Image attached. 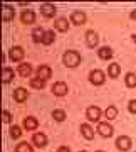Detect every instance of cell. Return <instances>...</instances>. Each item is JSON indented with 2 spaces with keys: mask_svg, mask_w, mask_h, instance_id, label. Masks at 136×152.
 <instances>
[{
  "mask_svg": "<svg viewBox=\"0 0 136 152\" xmlns=\"http://www.w3.org/2000/svg\"><path fill=\"white\" fill-rule=\"evenodd\" d=\"M124 81H126V85H128L130 88H135L136 86V75H135V73H128Z\"/></svg>",
  "mask_w": 136,
  "mask_h": 152,
  "instance_id": "d4e9b609",
  "label": "cell"
},
{
  "mask_svg": "<svg viewBox=\"0 0 136 152\" xmlns=\"http://www.w3.org/2000/svg\"><path fill=\"white\" fill-rule=\"evenodd\" d=\"M54 27L57 29V31H60V32H65V31L69 29V22H67V19H62V17H59V19H55Z\"/></svg>",
  "mask_w": 136,
  "mask_h": 152,
  "instance_id": "7c38bea8",
  "label": "cell"
},
{
  "mask_svg": "<svg viewBox=\"0 0 136 152\" xmlns=\"http://www.w3.org/2000/svg\"><path fill=\"white\" fill-rule=\"evenodd\" d=\"M37 118H34V117H25L24 118V127L27 129V130H34V129H37Z\"/></svg>",
  "mask_w": 136,
  "mask_h": 152,
  "instance_id": "e0dca14e",
  "label": "cell"
},
{
  "mask_svg": "<svg viewBox=\"0 0 136 152\" xmlns=\"http://www.w3.org/2000/svg\"><path fill=\"white\" fill-rule=\"evenodd\" d=\"M54 39H55V36H54V32H52V31H45V34H44V39H42V44L49 46V44L54 42Z\"/></svg>",
  "mask_w": 136,
  "mask_h": 152,
  "instance_id": "cb8c5ba5",
  "label": "cell"
},
{
  "mask_svg": "<svg viewBox=\"0 0 136 152\" xmlns=\"http://www.w3.org/2000/svg\"><path fill=\"white\" fill-rule=\"evenodd\" d=\"M87 115V118L89 120H93V122H96V120H99V117H101V110L98 108V107H89L86 112Z\"/></svg>",
  "mask_w": 136,
  "mask_h": 152,
  "instance_id": "8fae6325",
  "label": "cell"
},
{
  "mask_svg": "<svg viewBox=\"0 0 136 152\" xmlns=\"http://www.w3.org/2000/svg\"><path fill=\"white\" fill-rule=\"evenodd\" d=\"M133 41H135V42H136V36H133Z\"/></svg>",
  "mask_w": 136,
  "mask_h": 152,
  "instance_id": "e575fe53",
  "label": "cell"
},
{
  "mask_svg": "<svg viewBox=\"0 0 136 152\" xmlns=\"http://www.w3.org/2000/svg\"><path fill=\"white\" fill-rule=\"evenodd\" d=\"M9 56H10L12 61H20L22 58H24V49H22L20 46H14V48L10 49Z\"/></svg>",
  "mask_w": 136,
  "mask_h": 152,
  "instance_id": "ba28073f",
  "label": "cell"
},
{
  "mask_svg": "<svg viewBox=\"0 0 136 152\" xmlns=\"http://www.w3.org/2000/svg\"><path fill=\"white\" fill-rule=\"evenodd\" d=\"M57 152H71V151H69V147L62 145V147H59V151H57Z\"/></svg>",
  "mask_w": 136,
  "mask_h": 152,
  "instance_id": "d6a6232c",
  "label": "cell"
},
{
  "mask_svg": "<svg viewBox=\"0 0 136 152\" xmlns=\"http://www.w3.org/2000/svg\"><path fill=\"white\" fill-rule=\"evenodd\" d=\"M52 93L57 95V96H64L65 93H67V85H65L64 81L54 83V86H52Z\"/></svg>",
  "mask_w": 136,
  "mask_h": 152,
  "instance_id": "277c9868",
  "label": "cell"
},
{
  "mask_svg": "<svg viewBox=\"0 0 136 152\" xmlns=\"http://www.w3.org/2000/svg\"><path fill=\"white\" fill-rule=\"evenodd\" d=\"M104 115H106L108 118H116L118 110H116V107H108V108H106V112H104Z\"/></svg>",
  "mask_w": 136,
  "mask_h": 152,
  "instance_id": "f546056e",
  "label": "cell"
},
{
  "mask_svg": "<svg viewBox=\"0 0 136 152\" xmlns=\"http://www.w3.org/2000/svg\"><path fill=\"white\" fill-rule=\"evenodd\" d=\"M20 19L24 24H34L35 22V12L34 10H24L20 14Z\"/></svg>",
  "mask_w": 136,
  "mask_h": 152,
  "instance_id": "9c48e42d",
  "label": "cell"
},
{
  "mask_svg": "<svg viewBox=\"0 0 136 152\" xmlns=\"http://www.w3.org/2000/svg\"><path fill=\"white\" fill-rule=\"evenodd\" d=\"M62 59H64V64L67 66V68H76V66H79V63H81V54H79L77 51H65Z\"/></svg>",
  "mask_w": 136,
  "mask_h": 152,
  "instance_id": "6da1fadb",
  "label": "cell"
},
{
  "mask_svg": "<svg viewBox=\"0 0 136 152\" xmlns=\"http://www.w3.org/2000/svg\"><path fill=\"white\" fill-rule=\"evenodd\" d=\"M52 117H54V120H57V122H62V120H65V112L64 110H54V112H52Z\"/></svg>",
  "mask_w": 136,
  "mask_h": 152,
  "instance_id": "83f0119b",
  "label": "cell"
},
{
  "mask_svg": "<svg viewBox=\"0 0 136 152\" xmlns=\"http://www.w3.org/2000/svg\"><path fill=\"white\" fill-rule=\"evenodd\" d=\"M116 147L119 149V151H128L131 147V139L130 137H126V135H121L116 139Z\"/></svg>",
  "mask_w": 136,
  "mask_h": 152,
  "instance_id": "3957f363",
  "label": "cell"
},
{
  "mask_svg": "<svg viewBox=\"0 0 136 152\" xmlns=\"http://www.w3.org/2000/svg\"><path fill=\"white\" fill-rule=\"evenodd\" d=\"M98 152H104V151H98Z\"/></svg>",
  "mask_w": 136,
  "mask_h": 152,
  "instance_id": "d590c367",
  "label": "cell"
},
{
  "mask_svg": "<svg viewBox=\"0 0 136 152\" xmlns=\"http://www.w3.org/2000/svg\"><path fill=\"white\" fill-rule=\"evenodd\" d=\"M15 152H32V147L29 145L27 142H20V144L15 147Z\"/></svg>",
  "mask_w": 136,
  "mask_h": 152,
  "instance_id": "484cf974",
  "label": "cell"
},
{
  "mask_svg": "<svg viewBox=\"0 0 136 152\" xmlns=\"http://www.w3.org/2000/svg\"><path fill=\"white\" fill-rule=\"evenodd\" d=\"M44 34H45V31H44L42 27H35L32 32V37H34V42H42L44 39Z\"/></svg>",
  "mask_w": 136,
  "mask_h": 152,
  "instance_id": "ffe728a7",
  "label": "cell"
},
{
  "mask_svg": "<svg viewBox=\"0 0 136 152\" xmlns=\"http://www.w3.org/2000/svg\"><path fill=\"white\" fill-rule=\"evenodd\" d=\"M119 64H116V63H113V64H109V68H108V73H109V76L111 78H118L119 76Z\"/></svg>",
  "mask_w": 136,
  "mask_h": 152,
  "instance_id": "7402d4cb",
  "label": "cell"
},
{
  "mask_svg": "<svg viewBox=\"0 0 136 152\" xmlns=\"http://www.w3.org/2000/svg\"><path fill=\"white\" fill-rule=\"evenodd\" d=\"M4 122H5V124H9V122H10V113H9V112H4Z\"/></svg>",
  "mask_w": 136,
  "mask_h": 152,
  "instance_id": "1f68e13d",
  "label": "cell"
},
{
  "mask_svg": "<svg viewBox=\"0 0 136 152\" xmlns=\"http://www.w3.org/2000/svg\"><path fill=\"white\" fill-rule=\"evenodd\" d=\"M89 81L93 83V85H103L104 83V73L101 69L91 71V75H89Z\"/></svg>",
  "mask_w": 136,
  "mask_h": 152,
  "instance_id": "7a4b0ae2",
  "label": "cell"
},
{
  "mask_svg": "<svg viewBox=\"0 0 136 152\" xmlns=\"http://www.w3.org/2000/svg\"><path fill=\"white\" fill-rule=\"evenodd\" d=\"M27 91L24 90V88H15L14 90V98H15V102H19V103H22V102H25L27 100Z\"/></svg>",
  "mask_w": 136,
  "mask_h": 152,
  "instance_id": "4fadbf2b",
  "label": "cell"
},
{
  "mask_svg": "<svg viewBox=\"0 0 136 152\" xmlns=\"http://www.w3.org/2000/svg\"><path fill=\"white\" fill-rule=\"evenodd\" d=\"M12 78H14V69H10V68H4V76H2V81L5 83H10Z\"/></svg>",
  "mask_w": 136,
  "mask_h": 152,
  "instance_id": "603a6c76",
  "label": "cell"
},
{
  "mask_svg": "<svg viewBox=\"0 0 136 152\" xmlns=\"http://www.w3.org/2000/svg\"><path fill=\"white\" fill-rule=\"evenodd\" d=\"M50 75H52V71H50L49 66L42 64V66H39V68H37V78H40V80H44V81H45V80H49Z\"/></svg>",
  "mask_w": 136,
  "mask_h": 152,
  "instance_id": "8992f818",
  "label": "cell"
},
{
  "mask_svg": "<svg viewBox=\"0 0 136 152\" xmlns=\"http://www.w3.org/2000/svg\"><path fill=\"white\" fill-rule=\"evenodd\" d=\"M98 132L103 137H111L113 135V127H111L108 122H101V124L98 125Z\"/></svg>",
  "mask_w": 136,
  "mask_h": 152,
  "instance_id": "5b68a950",
  "label": "cell"
},
{
  "mask_svg": "<svg viewBox=\"0 0 136 152\" xmlns=\"http://www.w3.org/2000/svg\"><path fill=\"white\" fill-rule=\"evenodd\" d=\"M131 19H133V20H136V10L131 12Z\"/></svg>",
  "mask_w": 136,
  "mask_h": 152,
  "instance_id": "836d02e7",
  "label": "cell"
},
{
  "mask_svg": "<svg viewBox=\"0 0 136 152\" xmlns=\"http://www.w3.org/2000/svg\"><path fill=\"white\" fill-rule=\"evenodd\" d=\"M40 14H42L44 17H54L55 7L52 5V4H42V5H40Z\"/></svg>",
  "mask_w": 136,
  "mask_h": 152,
  "instance_id": "30bf717a",
  "label": "cell"
},
{
  "mask_svg": "<svg viewBox=\"0 0 136 152\" xmlns=\"http://www.w3.org/2000/svg\"><path fill=\"white\" fill-rule=\"evenodd\" d=\"M71 20H72V24H76V26H82V24L86 22V14H84V12H81V10L72 12Z\"/></svg>",
  "mask_w": 136,
  "mask_h": 152,
  "instance_id": "52a82bcc",
  "label": "cell"
},
{
  "mask_svg": "<svg viewBox=\"0 0 136 152\" xmlns=\"http://www.w3.org/2000/svg\"><path fill=\"white\" fill-rule=\"evenodd\" d=\"M81 152H86V151H81Z\"/></svg>",
  "mask_w": 136,
  "mask_h": 152,
  "instance_id": "8d00e7d4",
  "label": "cell"
},
{
  "mask_svg": "<svg viewBox=\"0 0 136 152\" xmlns=\"http://www.w3.org/2000/svg\"><path fill=\"white\" fill-rule=\"evenodd\" d=\"M32 140L37 147H45L47 145V137L44 135V134H34Z\"/></svg>",
  "mask_w": 136,
  "mask_h": 152,
  "instance_id": "2e32d148",
  "label": "cell"
},
{
  "mask_svg": "<svg viewBox=\"0 0 136 152\" xmlns=\"http://www.w3.org/2000/svg\"><path fill=\"white\" fill-rule=\"evenodd\" d=\"M130 112L131 113H136V100H131L130 102Z\"/></svg>",
  "mask_w": 136,
  "mask_h": 152,
  "instance_id": "4dcf8cb0",
  "label": "cell"
},
{
  "mask_svg": "<svg viewBox=\"0 0 136 152\" xmlns=\"http://www.w3.org/2000/svg\"><path fill=\"white\" fill-rule=\"evenodd\" d=\"M98 41H99L98 34L94 32V31H87V34H86V42H87V46H89V48H94V46L98 44Z\"/></svg>",
  "mask_w": 136,
  "mask_h": 152,
  "instance_id": "5bb4252c",
  "label": "cell"
},
{
  "mask_svg": "<svg viewBox=\"0 0 136 152\" xmlns=\"http://www.w3.org/2000/svg\"><path fill=\"white\" fill-rule=\"evenodd\" d=\"M81 132H82V135L86 137L87 140L94 139V130H93V129H91L87 124H82V125H81Z\"/></svg>",
  "mask_w": 136,
  "mask_h": 152,
  "instance_id": "ac0fdd59",
  "label": "cell"
},
{
  "mask_svg": "<svg viewBox=\"0 0 136 152\" xmlns=\"http://www.w3.org/2000/svg\"><path fill=\"white\" fill-rule=\"evenodd\" d=\"M2 12H4V20H10L12 17H14V7L7 5V4L2 7Z\"/></svg>",
  "mask_w": 136,
  "mask_h": 152,
  "instance_id": "44dd1931",
  "label": "cell"
},
{
  "mask_svg": "<svg viewBox=\"0 0 136 152\" xmlns=\"http://www.w3.org/2000/svg\"><path fill=\"white\" fill-rule=\"evenodd\" d=\"M17 71H19V75H20V76L27 78V76L30 75V73H32V66L29 64V63H22V64H19Z\"/></svg>",
  "mask_w": 136,
  "mask_h": 152,
  "instance_id": "9a60e30c",
  "label": "cell"
},
{
  "mask_svg": "<svg viewBox=\"0 0 136 152\" xmlns=\"http://www.w3.org/2000/svg\"><path fill=\"white\" fill-rule=\"evenodd\" d=\"M98 54L101 59H109V58H113V49L108 48V46H104V48H101L98 51Z\"/></svg>",
  "mask_w": 136,
  "mask_h": 152,
  "instance_id": "d6986e66",
  "label": "cell"
},
{
  "mask_svg": "<svg viewBox=\"0 0 136 152\" xmlns=\"http://www.w3.org/2000/svg\"><path fill=\"white\" fill-rule=\"evenodd\" d=\"M20 135H22L20 127H17V125H12V127H10V137H12V139H20Z\"/></svg>",
  "mask_w": 136,
  "mask_h": 152,
  "instance_id": "4316f807",
  "label": "cell"
},
{
  "mask_svg": "<svg viewBox=\"0 0 136 152\" xmlns=\"http://www.w3.org/2000/svg\"><path fill=\"white\" fill-rule=\"evenodd\" d=\"M30 85H32V88H35V90H42L44 88V80L34 78V80H30Z\"/></svg>",
  "mask_w": 136,
  "mask_h": 152,
  "instance_id": "f1b7e54d",
  "label": "cell"
}]
</instances>
